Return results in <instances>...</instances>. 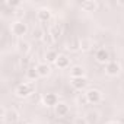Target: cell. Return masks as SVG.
I'll use <instances>...</instances> for the list:
<instances>
[{
	"instance_id": "3",
	"label": "cell",
	"mask_w": 124,
	"mask_h": 124,
	"mask_svg": "<svg viewBox=\"0 0 124 124\" xmlns=\"http://www.w3.org/2000/svg\"><path fill=\"white\" fill-rule=\"evenodd\" d=\"M18 118H19V114H18V111L16 109H6L5 107H3V109H2V120L5 121V123H8V124H15L16 121H18Z\"/></svg>"
},
{
	"instance_id": "9",
	"label": "cell",
	"mask_w": 124,
	"mask_h": 124,
	"mask_svg": "<svg viewBox=\"0 0 124 124\" xmlns=\"http://www.w3.org/2000/svg\"><path fill=\"white\" fill-rule=\"evenodd\" d=\"M54 111H55V115L57 117H66L69 112H70V108L67 104L64 102H58L55 107H54Z\"/></svg>"
},
{
	"instance_id": "21",
	"label": "cell",
	"mask_w": 124,
	"mask_h": 124,
	"mask_svg": "<svg viewBox=\"0 0 124 124\" xmlns=\"http://www.w3.org/2000/svg\"><path fill=\"white\" fill-rule=\"evenodd\" d=\"M44 34H45V31H44L41 26H37V28H34V31H32V37H34L35 39H42Z\"/></svg>"
},
{
	"instance_id": "7",
	"label": "cell",
	"mask_w": 124,
	"mask_h": 124,
	"mask_svg": "<svg viewBox=\"0 0 124 124\" xmlns=\"http://www.w3.org/2000/svg\"><path fill=\"white\" fill-rule=\"evenodd\" d=\"M95 60L101 64H107L108 61H111V57H109V53L107 48H98L96 53H95Z\"/></svg>"
},
{
	"instance_id": "20",
	"label": "cell",
	"mask_w": 124,
	"mask_h": 124,
	"mask_svg": "<svg viewBox=\"0 0 124 124\" xmlns=\"http://www.w3.org/2000/svg\"><path fill=\"white\" fill-rule=\"evenodd\" d=\"M93 47V42L91 38H82L80 39V51H89Z\"/></svg>"
},
{
	"instance_id": "19",
	"label": "cell",
	"mask_w": 124,
	"mask_h": 124,
	"mask_svg": "<svg viewBox=\"0 0 124 124\" xmlns=\"http://www.w3.org/2000/svg\"><path fill=\"white\" fill-rule=\"evenodd\" d=\"M18 50L21 51V54H23V55H26L29 51H31V44L28 42V41H19L18 42Z\"/></svg>"
},
{
	"instance_id": "17",
	"label": "cell",
	"mask_w": 124,
	"mask_h": 124,
	"mask_svg": "<svg viewBox=\"0 0 124 124\" xmlns=\"http://www.w3.org/2000/svg\"><path fill=\"white\" fill-rule=\"evenodd\" d=\"M48 32H50V34H51V37L57 41V39L60 38V35L63 34V29H61V26H60L58 23H54V25H51V26H50Z\"/></svg>"
},
{
	"instance_id": "13",
	"label": "cell",
	"mask_w": 124,
	"mask_h": 124,
	"mask_svg": "<svg viewBox=\"0 0 124 124\" xmlns=\"http://www.w3.org/2000/svg\"><path fill=\"white\" fill-rule=\"evenodd\" d=\"M37 72L39 75V78H47L51 75V69L47 63H38L37 64Z\"/></svg>"
},
{
	"instance_id": "24",
	"label": "cell",
	"mask_w": 124,
	"mask_h": 124,
	"mask_svg": "<svg viewBox=\"0 0 124 124\" xmlns=\"http://www.w3.org/2000/svg\"><path fill=\"white\" fill-rule=\"evenodd\" d=\"M42 41H44L45 44H48V45H50V44H54V42H55V39H54V38L51 37V34H50L48 31H45V34H44V37H42Z\"/></svg>"
},
{
	"instance_id": "12",
	"label": "cell",
	"mask_w": 124,
	"mask_h": 124,
	"mask_svg": "<svg viewBox=\"0 0 124 124\" xmlns=\"http://www.w3.org/2000/svg\"><path fill=\"white\" fill-rule=\"evenodd\" d=\"M55 66L58 69H67L70 66V58L67 55H64V54H58V58L55 61Z\"/></svg>"
},
{
	"instance_id": "4",
	"label": "cell",
	"mask_w": 124,
	"mask_h": 124,
	"mask_svg": "<svg viewBox=\"0 0 124 124\" xmlns=\"http://www.w3.org/2000/svg\"><path fill=\"white\" fill-rule=\"evenodd\" d=\"M86 99H88V102L89 104H99L101 101H102V92L99 91V89H96V88H92V89H88L86 91Z\"/></svg>"
},
{
	"instance_id": "1",
	"label": "cell",
	"mask_w": 124,
	"mask_h": 124,
	"mask_svg": "<svg viewBox=\"0 0 124 124\" xmlns=\"http://www.w3.org/2000/svg\"><path fill=\"white\" fill-rule=\"evenodd\" d=\"M34 91H35V85L32 82H23L15 88V95L18 98H29L34 93Z\"/></svg>"
},
{
	"instance_id": "27",
	"label": "cell",
	"mask_w": 124,
	"mask_h": 124,
	"mask_svg": "<svg viewBox=\"0 0 124 124\" xmlns=\"http://www.w3.org/2000/svg\"><path fill=\"white\" fill-rule=\"evenodd\" d=\"M107 124H120V123H118V121H108Z\"/></svg>"
},
{
	"instance_id": "10",
	"label": "cell",
	"mask_w": 124,
	"mask_h": 124,
	"mask_svg": "<svg viewBox=\"0 0 124 124\" xmlns=\"http://www.w3.org/2000/svg\"><path fill=\"white\" fill-rule=\"evenodd\" d=\"M99 3L95 2V0H85V2L80 3V9L85 10V12H95L98 9Z\"/></svg>"
},
{
	"instance_id": "15",
	"label": "cell",
	"mask_w": 124,
	"mask_h": 124,
	"mask_svg": "<svg viewBox=\"0 0 124 124\" xmlns=\"http://www.w3.org/2000/svg\"><path fill=\"white\" fill-rule=\"evenodd\" d=\"M70 78H72V79H75V78H86V76H85V69H83L82 66H79V64L73 66V67L70 69Z\"/></svg>"
},
{
	"instance_id": "18",
	"label": "cell",
	"mask_w": 124,
	"mask_h": 124,
	"mask_svg": "<svg viewBox=\"0 0 124 124\" xmlns=\"http://www.w3.org/2000/svg\"><path fill=\"white\" fill-rule=\"evenodd\" d=\"M66 48L70 51H80V39H76V38L69 39L66 44Z\"/></svg>"
},
{
	"instance_id": "5",
	"label": "cell",
	"mask_w": 124,
	"mask_h": 124,
	"mask_svg": "<svg viewBox=\"0 0 124 124\" xmlns=\"http://www.w3.org/2000/svg\"><path fill=\"white\" fill-rule=\"evenodd\" d=\"M120 72H121V66H120L118 61L111 60L105 64V73L108 76H117V75H120Z\"/></svg>"
},
{
	"instance_id": "6",
	"label": "cell",
	"mask_w": 124,
	"mask_h": 124,
	"mask_svg": "<svg viewBox=\"0 0 124 124\" xmlns=\"http://www.w3.org/2000/svg\"><path fill=\"white\" fill-rule=\"evenodd\" d=\"M51 18H53V13H51V10L48 8H39L37 10V19H38V22L47 23V22L51 21Z\"/></svg>"
},
{
	"instance_id": "16",
	"label": "cell",
	"mask_w": 124,
	"mask_h": 124,
	"mask_svg": "<svg viewBox=\"0 0 124 124\" xmlns=\"http://www.w3.org/2000/svg\"><path fill=\"white\" fill-rule=\"evenodd\" d=\"M25 76H26V79L31 80V82H37V79L39 78V75H38V72H37V66H35V67L31 66L28 70H25Z\"/></svg>"
},
{
	"instance_id": "2",
	"label": "cell",
	"mask_w": 124,
	"mask_h": 124,
	"mask_svg": "<svg viewBox=\"0 0 124 124\" xmlns=\"http://www.w3.org/2000/svg\"><path fill=\"white\" fill-rule=\"evenodd\" d=\"M10 32H12L15 37L21 38V37L26 35V32H28V25H26L23 21H15V22L10 25Z\"/></svg>"
},
{
	"instance_id": "25",
	"label": "cell",
	"mask_w": 124,
	"mask_h": 124,
	"mask_svg": "<svg viewBox=\"0 0 124 124\" xmlns=\"http://www.w3.org/2000/svg\"><path fill=\"white\" fill-rule=\"evenodd\" d=\"M75 124H88V120L85 117H78L75 120Z\"/></svg>"
},
{
	"instance_id": "23",
	"label": "cell",
	"mask_w": 124,
	"mask_h": 124,
	"mask_svg": "<svg viewBox=\"0 0 124 124\" xmlns=\"http://www.w3.org/2000/svg\"><path fill=\"white\" fill-rule=\"evenodd\" d=\"M21 66H22L25 70H28V69L32 66V64H31V58H29L28 55H23V57L21 58Z\"/></svg>"
},
{
	"instance_id": "26",
	"label": "cell",
	"mask_w": 124,
	"mask_h": 124,
	"mask_svg": "<svg viewBox=\"0 0 124 124\" xmlns=\"http://www.w3.org/2000/svg\"><path fill=\"white\" fill-rule=\"evenodd\" d=\"M78 102H79L80 105H85V104H89V102H88V99H86V95H83V96H79V98H78Z\"/></svg>"
},
{
	"instance_id": "22",
	"label": "cell",
	"mask_w": 124,
	"mask_h": 124,
	"mask_svg": "<svg viewBox=\"0 0 124 124\" xmlns=\"http://www.w3.org/2000/svg\"><path fill=\"white\" fill-rule=\"evenodd\" d=\"M13 16L16 18V21H21V19L25 16V9H23V8H21V6H19V8H16V9L13 10Z\"/></svg>"
},
{
	"instance_id": "8",
	"label": "cell",
	"mask_w": 124,
	"mask_h": 124,
	"mask_svg": "<svg viewBox=\"0 0 124 124\" xmlns=\"http://www.w3.org/2000/svg\"><path fill=\"white\" fill-rule=\"evenodd\" d=\"M41 102H42V105L44 107H55L60 101H58V96L55 95V93H45L44 96H42V99H41Z\"/></svg>"
},
{
	"instance_id": "14",
	"label": "cell",
	"mask_w": 124,
	"mask_h": 124,
	"mask_svg": "<svg viewBox=\"0 0 124 124\" xmlns=\"http://www.w3.org/2000/svg\"><path fill=\"white\" fill-rule=\"evenodd\" d=\"M44 58H45V63H47V64H48V63H54V64H55V61H57V58H58V53H57L55 50L50 48V50L45 51Z\"/></svg>"
},
{
	"instance_id": "28",
	"label": "cell",
	"mask_w": 124,
	"mask_h": 124,
	"mask_svg": "<svg viewBox=\"0 0 124 124\" xmlns=\"http://www.w3.org/2000/svg\"><path fill=\"white\" fill-rule=\"evenodd\" d=\"M28 124H34V123H28Z\"/></svg>"
},
{
	"instance_id": "11",
	"label": "cell",
	"mask_w": 124,
	"mask_h": 124,
	"mask_svg": "<svg viewBox=\"0 0 124 124\" xmlns=\"http://www.w3.org/2000/svg\"><path fill=\"white\" fill-rule=\"evenodd\" d=\"M70 83L76 91H82L88 86V79L86 78H75V79L70 80Z\"/></svg>"
}]
</instances>
